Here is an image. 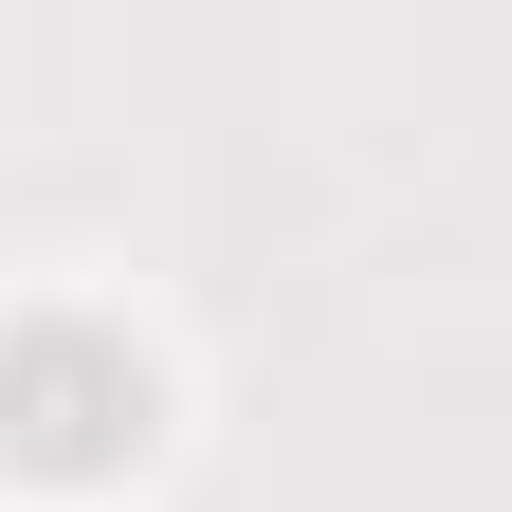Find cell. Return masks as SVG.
Here are the masks:
<instances>
[{
    "label": "cell",
    "mask_w": 512,
    "mask_h": 512,
    "mask_svg": "<svg viewBox=\"0 0 512 512\" xmlns=\"http://www.w3.org/2000/svg\"><path fill=\"white\" fill-rule=\"evenodd\" d=\"M165 439V384L128 330H92V311H37V330H0V476L37 494H92Z\"/></svg>",
    "instance_id": "6da1fadb"
}]
</instances>
